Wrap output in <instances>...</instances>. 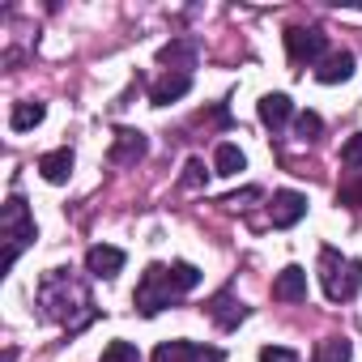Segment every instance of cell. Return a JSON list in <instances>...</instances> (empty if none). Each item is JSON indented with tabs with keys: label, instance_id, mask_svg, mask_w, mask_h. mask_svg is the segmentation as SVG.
I'll return each mask as SVG.
<instances>
[{
	"label": "cell",
	"instance_id": "cell-1",
	"mask_svg": "<svg viewBox=\"0 0 362 362\" xmlns=\"http://www.w3.org/2000/svg\"><path fill=\"white\" fill-rule=\"evenodd\" d=\"M39 307H43L47 320L69 324V315H73L77 307L90 311L94 303H90V290L73 277V269H52V273H43V281H39ZM90 315H94V311H90Z\"/></svg>",
	"mask_w": 362,
	"mask_h": 362
},
{
	"label": "cell",
	"instance_id": "cell-2",
	"mask_svg": "<svg viewBox=\"0 0 362 362\" xmlns=\"http://www.w3.org/2000/svg\"><path fill=\"white\" fill-rule=\"evenodd\" d=\"M320 286H324L328 303H349L362 286V260H349L337 247H324L320 252Z\"/></svg>",
	"mask_w": 362,
	"mask_h": 362
},
{
	"label": "cell",
	"instance_id": "cell-3",
	"mask_svg": "<svg viewBox=\"0 0 362 362\" xmlns=\"http://www.w3.org/2000/svg\"><path fill=\"white\" fill-rule=\"evenodd\" d=\"M0 235H5V269H13L18 256L35 243V218L22 197H9L5 209H0Z\"/></svg>",
	"mask_w": 362,
	"mask_h": 362
},
{
	"label": "cell",
	"instance_id": "cell-4",
	"mask_svg": "<svg viewBox=\"0 0 362 362\" xmlns=\"http://www.w3.org/2000/svg\"><path fill=\"white\" fill-rule=\"evenodd\" d=\"M175 298H179V290H175V281H170V269H162V264H149V269L141 273V281H136V294H132V303H136L141 315H158V311L170 307Z\"/></svg>",
	"mask_w": 362,
	"mask_h": 362
},
{
	"label": "cell",
	"instance_id": "cell-5",
	"mask_svg": "<svg viewBox=\"0 0 362 362\" xmlns=\"http://www.w3.org/2000/svg\"><path fill=\"white\" fill-rule=\"evenodd\" d=\"M286 56H290V64H320L328 56V39L320 30L294 26V30H286Z\"/></svg>",
	"mask_w": 362,
	"mask_h": 362
},
{
	"label": "cell",
	"instance_id": "cell-6",
	"mask_svg": "<svg viewBox=\"0 0 362 362\" xmlns=\"http://www.w3.org/2000/svg\"><path fill=\"white\" fill-rule=\"evenodd\" d=\"M153 362H226L218 345H197V341H162L153 349Z\"/></svg>",
	"mask_w": 362,
	"mask_h": 362
},
{
	"label": "cell",
	"instance_id": "cell-7",
	"mask_svg": "<svg viewBox=\"0 0 362 362\" xmlns=\"http://www.w3.org/2000/svg\"><path fill=\"white\" fill-rule=\"evenodd\" d=\"M303 214H307V197H303V192H294V188L273 192V201H269V218H273L277 230H290L294 222H303Z\"/></svg>",
	"mask_w": 362,
	"mask_h": 362
},
{
	"label": "cell",
	"instance_id": "cell-8",
	"mask_svg": "<svg viewBox=\"0 0 362 362\" xmlns=\"http://www.w3.org/2000/svg\"><path fill=\"white\" fill-rule=\"evenodd\" d=\"M205 311H209V320L218 324V328H239L243 324V315H247V307L235 298V290H222V294H214L209 303H205Z\"/></svg>",
	"mask_w": 362,
	"mask_h": 362
},
{
	"label": "cell",
	"instance_id": "cell-9",
	"mask_svg": "<svg viewBox=\"0 0 362 362\" xmlns=\"http://www.w3.org/2000/svg\"><path fill=\"white\" fill-rule=\"evenodd\" d=\"M86 269H90V277L111 281V277H119V269H124V252L111 247V243H98V247L86 252Z\"/></svg>",
	"mask_w": 362,
	"mask_h": 362
},
{
	"label": "cell",
	"instance_id": "cell-10",
	"mask_svg": "<svg viewBox=\"0 0 362 362\" xmlns=\"http://www.w3.org/2000/svg\"><path fill=\"white\" fill-rule=\"evenodd\" d=\"M188 90H192V77H188V73H170V69H166V73L149 86V103H153V107H166V103H175V98H184Z\"/></svg>",
	"mask_w": 362,
	"mask_h": 362
},
{
	"label": "cell",
	"instance_id": "cell-11",
	"mask_svg": "<svg viewBox=\"0 0 362 362\" xmlns=\"http://www.w3.org/2000/svg\"><path fill=\"white\" fill-rule=\"evenodd\" d=\"M273 298H281V303H303V298H307V269L286 264V269L273 277Z\"/></svg>",
	"mask_w": 362,
	"mask_h": 362
},
{
	"label": "cell",
	"instance_id": "cell-12",
	"mask_svg": "<svg viewBox=\"0 0 362 362\" xmlns=\"http://www.w3.org/2000/svg\"><path fill=\"white\" fill-rule=\"evenodd\" d=\"M349 77H354V52H328L315 64V81L320 86H337V81H349Z\"/></svg>",
	"mask_w": 362,
	"mask_h": 362
},
{
	"label": "cell",
	"instance_id": "cell-13",
	"mask_svg": "<svg viewBox=\"0 0 362 362\" xmlns=\"http://www.w3.org/2000/svg\"><path fill=\"white\" fill-rule=\"evenodd\" d=\"M145 149H149L145 132H136V128H119V132H115V145H111V162H115V166H128V162L145 158Z\"/></svg>",
	"mask_w": 362,
	"mask_h": 362
},
{
	"label": "cell",
	"instance_id": "cell-14",
	"mask_svg": "<svg viewBox=\"0 0 362 362\" xmlns=\"http://www.w3.org/2000/svg\"><path fill=\"white\" fill-rule=\"evenodd\" d=\"M290 115H294V103H290V94H264L260 98V124L264 128H286L290 124Z\"/></svg>",
	"mask_w": 362,
	"mask_h": 362
},
{
	"label": "cell",
	"instance_id": "cell-15",
	"mask_svg": "<svg viewBox=\"0 0 362 362\" xmlns=\"http://www.w3.org/2000/svg\"><path fill=\"white\" fill-rule=\"evenodd\" d=\"M39 175L47 179V184H64V179L73 175V149L60 145V149L43 153V158H39Z\"/></svg>",
	"mask_w": 362,
	"mask_h": 362
},
{
	"label": "cell",
	"instance_id": "cell-16",
	"mask_svg": "<svg viewBox=\"0 0 362 362\" xmlns=\"http://www.w3.org/2000/svg\"><path fill=\"white\" fill-rule=\"evenodd\" d=\"M43 115H47L43 103H13V111H9V128H13V132H30V128L43 124Z\"/></svg>",
	"mask_w": 362,
	"mask_h": 362
},
{
	"label": "cell",
	"instance_id": "cell-17",
	"mask_svg": "<svg viewBox=\"0 0 362 362\" xmlns=\"http://www.w3.org/2000/svg\"><path fill=\"white\" fill-rule=\"evenodd\" d=\"M158 60L170 64V69H179V73H188V69L197 64V43H166V47L158 52Z\"/></svg>",
	"mask_w": 362,
	"mask_h": 362
},
{
	"label": "cell",
	"instance_id": "cell-18",
	"mask_svg": "<svg viewBox=\"0 0 362 362\" xmlns=\"http://www.w3.org/2000/svg\"><path fill=\"white\" fill-rule=\"evenodd\" d=\"M243 166H247V158H243V149H239V145L222 141V145L214 149V170H218V175H239Z\"/></svg>",
	"mask_w": 362,
	"mask_h": 362
},
{
	"label": "cell",
	"instance_id": "cell-19",
	"mask_svg": "<svg viewBox=\"0 0 362 362\" xmlns=\"http://www.w3.org/2000/svg\"><path fill=\"white\" fill-rule=\"evenodd\" d=\"M349 341L345 337H324L320 345H315V354H311V362H349Z\"/></svg>",
	"mask_w": 362,
	"mask_h": 362
},
{
	"label": "cell",
	"instance_id": "cell-20",
	"mask_svg": "<svg viewBox=\"0 0 362 362\" xmlns=\"http://www.w3.org/2000/svg\"><path fill=\"white\" fill-rule=\"evenodd\" d=\"M170 281H175V290H179V294H188V290H197V286H201V269H197V264H188V260H179V264H170Z\"/></svg>",
	"mask_w": 362,
	"mask_h": 362
},
{
	"label": "cell",
	"instance_id": "cell-21",
	"mask_svg": "<svg viewBox=\"0 0 362 362\" xmlns=\"http://www.w3.org/2000/svg\"><path fill=\"white\" fill-rule=\"evenodd\" d=\"M103 362H141V354H136L132 341H111V345L103 349Z\"/></svg>",
	"mask_w": 362,
	"mask_h": 362
},
{
	"label": "cell",
	"instance_id": "cell-22",
	"mask_svg": "<svg viewBox=\"0 0 362 362\" xmlns=\"http://www.w3.org/2000/svg\"><path fill=\"white\" fill-rule=\"evenodd\" d=\"M320 128H324V119H320L315 111H303V115L294 119V132H298L303 141H315V136H320Z\"/></svg>",
	"mask_w": 362,
	"mask_h": 362
},
{
	"label": "cell",
	"instance_id": "cell-23",
	"mask_svg": "<svg viewBox=\"0 0 362 362\" xmlns=\"http://www.w3.org/2000/svg\"><path fill=\"white\" fill-rule=\"evenodd\" d=\"M337 205H345V209H362V179H349V184H341Z\"/></svg>",
	"mask_w": 362,
	"mask_h": 362
},
{
	"label": "cell",
	"instance_id": "cell-24",
	"mask_svg": "<svg viewBox=\"0 0 362 362\" xmlns=\"http://www.w3.org/2000/svg\"><path fill=\"white\" fill-rule=\"evenodd\" d=\"M341 162H345V166H362V132H354V136L341 145Z\"/></svg>",
	"mask_w": 362,
	"mask_h": 362
},
{
	"label": "cell",
	"instance_id": "cell-25",
	"mask_svg": "<svg viewBox=\"0 0 362 362\" xmlns=\"http://www.w3.org/2000/svg\"><path fill=\"white\" fill-rule=\"evenodd\" d=\"M260 362H298V354L286 349V345H264L260 349Z\"/></svg>",
	"mask_w": 362,
	"mask_h": 362
},
{
	"label": "cell",
	"instance_id": "cell-26",
	"mask_svg": "<svg viewBox=\"0 0 362 362\" xmlns=\"http://www.w3.org/2000/svg\"><path fill=\"white\" fill-rule=\"evenodd\" d=\"M201 184H205V162L192 158V162L184 166V188H201Z\"/></svg>",
	"mask_w": 362,
	"mask_h": 362
},
{
	"label": "cell",
	"instance_id": "cell-27",
	"mask_svg": "<svg viewBox=\"0 0 362 362\" xmlns=\"http://www.w3.org/2000/svg\"><path fill=\"white\" fill-rule=\"evenodd\" d=\"M243 201H260V188H247V192H239V197H226L222 205H243Z\"/></svg>",
	"mask_w": 362,
	"mask_h": 362
}]
</instances>
